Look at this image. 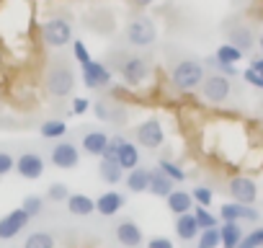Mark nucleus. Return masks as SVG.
Wrapping results in <instances>:
<instances>
[{
  "instance_id": "nucleus-6",
  "label": "nucleus",
  "mask_w": 263,
  "mask_h": 248,
  "mask_svg": "<svg viewBox=\"0 0 263 248\" xmlns=\"http://www.w3.org/2000/svg\"><path fill=\"white\" fill-rule=\"evenodd\" d=\"M119 73H121V78H124L129 85H140V83L150 75V62H147L145 57H140V55H132V57H126V60L119 65Z\"/></svg>"
},
{
  "instance_id": "nucleus-4",
  "label": "nucleus",
  "mask_w": 263,
  "mask_h": 248,
  "mask_svg": "<svg viewBox=\"0 0 263 248\" xmlns=\"http://www.w3.org/2000/svg\"><path fill=\"white\" fill-rule=\"evenodd\" d=\"M199 88H201V96H204L209 103H224V101L230 98V93H232V83H230V78L217 75V73L204 75V80H201Z\"/></svg>"
},
{
  "instance_id": "nucleus-30",
  "label": "nucleus",
  "mask_w": 263,
  "mask_h": 248,
  "mask_svg": "<svg viewBox=\"0 0 263 248\" xmlns=\"http://www.w3.org/2000/svg\"><path fill=\"white\" fill-rule=\"evenodd\" d=\"M158 168L173 181V184H181V181H186V171L181 168V166H176L173 161H160L158 163Z\"/></svg>"
},
{
  "instance_id": "nucleus-19",
  "label": "nucleus",
  "mask_w": 263,
  "mask_h": 248,
  "mask_svg": "<svg viewBox=\"0 0 263 248\" xmlns=\"http://www.w3.org/2000/svg\"><path fill=\"white\" fill-rule=\"evenodd\" d=\"M124 184H126V189H129L132 194H142V191H147V186H150V171L142 168V166L132 168V171L126 173Z\"/></svg>"
},
{
  "instance_id": "nucleus-25",
  "label": "nucleus",
  "mask_w": 263,
  "mask_h": 248,
  "mask_svg": "<svg viewBox=\"0 0 263 248\" xmlns=\"http://www.w3.org/2000/svg\"><path fill=\"white\" fill-rule=\"evenodd\" d=\"M98 176H101L106 184H119L121 176H124V171H121V166H119L116 161L101 158V163H98Z\"/></svg>"
},
{
  "instance_id": "nucleus-16",
  "label": "nucleus",
  "mask_w": 263,
  "mask_h": 248,
  "mask_svg": "<svg viewBox=\"0 0 263 248\" xmlns=\"http://www.w3.org/2000/svg\"><path fill=\"white\" fill-rule=\"evenodd\" d=\"M116 163L121 166V171H132V168H137L140 166V150H137V145H132L126 137H121V143H119V150H116Z\"/></svg>"
},
{
  "instance_id": "nucleus-34",
  "label": "nucleus",
  "mask_w": 263,
  "mask_h": 248,
  "mask_svg": "<svg viewBox=\"0 0 263 248\" xmlns=\"http://www.w3.org/2000/svg\"><path fill=\"white\" fill-rule=\"evenodd\" d=\"M237 248H263V227H253L248 235H242Z\"/></svg>"
},
{
  "instance_id": "nucleus-10",
  "label": "nucleus",
  "mask_w": 263,
  "mask_h": 248,
  "mask_svg": "<svg viewBox=\"0 0 263 248\" xmlns=\"http://www.w3.org/2000/svg\"><path fill=\"white\" fill-rule=\"evenodd\" d=\"M29 215L18 207V209H11L6 217H0V240H11L16 238L24 227H29Z\"/></svg>"
},
{
  "instance_id": "nucleus-21",
  "label": "nucleus",
  "mask_w": 263,
  "mask_h": 248,
  "mask_svg": "<svg viewBox=\"0 0 263 248\" xmlns=\"http://www.w3.org/2000/svg\"><path fill=\"white\" fill-rule=\"evenodd\" d=\"M173 186H176V184H173L160 168H153V171H150V186H147V191H150L153 197H160V199H163V197H168V194L173 191Z\"/></svg>"
},
{
  "instance_id": "nucleus-13",
  "label": "nucleus",
  "mask_w": 263,
  "mask_h": 248,
  "mask_svg": "<svg viewBox=\"0 0 263 248\" xmlns=\"http://www.w3.org/2000/svg\"><path fill=\"white\" fill-rule=\"evenodd\" d=\"M219 220H222V222H242V220L258 222L260 215H258V209H253V207H245V204H237V202H224V204L219 207Z\"/></svg>"
},
{
  "instance_id": "nucleus-20",
  "label": "nucleus",
  "mask_w": 263,
  "mask_h": 248,
  "mask_svg": "<svg viewBox=\"0 0 263 248\" xmlns=\"http://www.w3.org/2000/svg\"><path fill=\"white\" fill-rule=\"evenodd\" d=\"M227 44H232L235 49H240L245 55V52H250L255 47V37H253V31L248 26H235V29H230V42Z\"/></svg>"
},
{
  "instance_id": "nucleus-45",
  "label": "nucleus",
  "mask_w": 263,
  "mask_h": 248,
  "mask_svg": "<svg viewBox=\"0 0 263 248\" xmlns=\"http://www.w3.org/2000/svg\"><path fill=\"white\" fill-rule=\"evenodd\" d=\"M258 47H260V52H263V34L258 37Z\"/></svg>"
},
{
  "instance_id": "nucleus-42",
  "label": "nucleus",
  "mask_w": 263,
  "mask_h": 248,
  "mask_svg": "<svg viewBox=\"0 0 263 248\" xmlns=\"http://www.w3.org/2000/svg\"><path fill=\"white\" fill-rule=\"evenodd\" d=\"M88 109H90V101H88V98H75V101H72V114H75V116H83Z\"/></svg>"
},
{
  "instance_id": "nucleus-2",
  "label": "nucleus",
  "mask_w": 263,
  "mask_h": 248,
  "mask_svg": "<svg viewBox=\"0 0 263 248\" xmlns=\"http://www.w3.org/2000/svg\"><path fill=\"white\" fill-rule=\"evenodd\" d=\"M171 80H173V85H176L178 91H194V88H199L201 80H204V65L196 62V60H181V62L173 67Z\"/></svg>"
},
{
  "instance_id": "nucleus-11",
  "label": "nucleus",
  "mask_w": 263,
  "mask_h": 248,
  "mask_svg": "<svg viewBox=\"0 0 263 248\" xmlns=\"http://www.w3.org/2000/svg\"><path fill=\"white\" fill-rule=\"evenodd\" d=\"M13 171H18V176L26 181H36L44 173V158L39 153H24V155H18Z\"/></svg>"
},
{
  "instance_id": "nucleus-7",
  "label": "nucleus",
  "mask_w": 263,
  "mask_h": 248,
  "mask_svg": "<svg viewBox=\"0 0 263 248\" xmlns=\"http://www.w3.org/2000/svg\"><path fill=\"white\" fill-rule=\"evenodd\" d=\"M135 135H137V143H140L142 148H147V150L160 148V145H163V140H165L163 124H160L158 119H147V121H142L140 127L135 130Z\"/></svg>"
},
{
  "instance_id": "nucleus-1",
  "label": "nucleus",
  "mask_w": 263,
  "mask_h": 248,
  "mask_svg": "<svg viewBox=\"0 0 263 248\" xmlns=\"http://www.w3.org/2000/svg\"><path fill=\"white\" fill-rule=\"evenodd\" d=\"M72 88H75V73H72V67L67 62H62V60L54 62L49 67V73H47V91L54 98H65V96L72 93Z\"/></svg>"
},
{
  "instance_id": "nucleus-39",
  "label": "nucleus",
  "mask_w": 263,
  "mask_h": 248,
  "mask_svg": "<svg viewBox=\"0 0 263 248\" xmlns=\"http://www.w3.org/2000/svg\"><path fill=\"white\" fill-rule=\"evenodd\" d=\"M147 248H176V245H173L171 238H165V235H155V238L147 240Z\"/></svg>"
},
{
  "instance_id": "nucleus-36",
  "label": "nucleus",
  "mask_w": 263,
  "mask_h": 248,
  "mask_svg": "<svg viewBox=\"0 0 263 248\" xmlns=\"http://www.w3.org/2000/svg\"><path fill=\"white\" fill-rule=\"evenodd\" d=\"M67 197H70L67 184H52V186L47 189V199H49V202H67Z\"/></svg>"
},
{
  "instance_id": "nucleus-41",
  "label": "nucleus",
  "mask_w": 263,
  "mask_h": 248,
  "mask_svg": "<svg viewBox=\"0 0 263 248\" xmlns=\"http://www.w3.org/2000/svg\"><path fill=\"white\" fill-rule=\"evenodd\" d=\"M93 111H96V116H98V119H103V121H106V119H111V109H108V103H106V101H96V103H93Z\"/></svg>"
},
{
  "instance_id": "nucleus-40",
  "label": "nucleus",
  "mask_w": 263,
  "mask_h": 248,
  "mask_svg": "<svg viewBox=\"0 0 263 248\" xmlns=\"http://www.w3.org/2000/svg\"><path fill=\"white\" fill-rule=\"evenodd\" d=\"M242 78H245V83H250L253 88H258V91H263V78H260L258 73H253L250 67H248V70L242 73Z\"/></svg>"
},
{
  "instance_id": "nucleus-29",
  "label": "nucleus",
  "mask_w": 263,
  "mask_h": 248,
  "mask_svg": "<svg viewBox=\"0 0 263 248\" xmlns=\"http://www.w3.org/2000/svg\"><path fill=\"white\" fill-rule=\"evenodd\" d=\"M214 60H217V62H224V65H237V62L242 60V52L235 49L232 44H222V47H217Z\"/></svg>"
},
{
  "instance_id": "nucleus-9",
  "label": "nucleus",
  "mask_w": 263,
  "mask_h": 248,
  "mask_svg": "<svg viewBox=\"0 0 263 248\" xmlns=\"http://www.w3.org/2000/svg\"><path fill=\"white\" fill-rule=\"evenodd\" d=\"M227 189H230V194H232V199H235L237 204L250 207V204L258 199V186H255V181L248 179V176H235Z\"/></svg>"
},
{
  "instance_id": "nucleus-15",
  "label": "nucleus",
  "mask_w": 263,
  "mask_h": 248,
  "mask_svg": "<svg viewBox=\"0 0 263 248\" xmlns=\"http://www.w3.org/2000/svg\"><path fill=\"white\" fill-rule=\"evenodd\" d=\"M96 202V212L98 215H103V217H114L124 204H126V197L124 194H119V191H103L98 199H93Z\"/></svg>"
},
{
  "instance_id": "nucleus-28",
  "label": "nucleus",
  "mask_w": 263,
  "mask_h": 248,
  "mask_svg": "<svg viewBox=\"0 0 263 248\" xmlns=\"http://www.w3.org/2000/svg\"><path fill=\"white\" fill-rule=\"evenodd\" d=\"M191 215H194V220H196V225H199V230H209V227H219V217H214L206 207H196L194 204V209H191Z\"/></svg>"
},
{
  "instance_id": "nucleus-18",
  "label": "nucleus",
  "mask_w": 263,
  "mask_h": 248,
  "mask_svg": "<svg viewBox=\"0 0 263 248\" xmlns=\"http://www.w3.org/2000/svg\"><path fill=\"white\" fill-rule=\"evenodd\" d=\"M165 202H168V209H171L176 217L189 215V212L194 209V199H191V194L183 191V189H173V191L165 197Z\"/></svg>"
},
{
  "instance_id": "nucleus-24",
  "label": "nucleus",
  "mask_w": 263,
  "mask_h": 248,
  "mask_svg": "<svg viewBox=\"0 0 263 248\" xmlns=\"http://www.w3.org/2000/svg\"><path fill=\"white\" fill-rule=\"evenodd\" d=\"M199 233H201V230H199V225H196V220H194L191 212L176 217V235H178L181 240H196Z\"/></svg>"
},
{
  "instance_id": "nucleus-3",
  "label": "nucleus",
  "mask_w": 263,
  "mask_h": 248,
  "mask_svg": "<svg viewBox=\"0 0 263 248\" xmlns=\"http://www.w3.org/2000/svg\"><path fill=\"white\" fill-rule=\"evenodd\" d=\"M155 39H158V26H155L153 19L140 16V19H135V21H129V26H126V42H129L132 47L145 49V47H153Z\"/></svg>"
},
{
  "instance_id": "nucleus-44",
  "label": "nucleus",
  "mask_w": 263,
  "mask_h": 248,
  "mask_svg": "<svg viewBox=\"0 0 263 248\" xmlns=\"http://www.w3.org/2000/svg\"><path fill=\"white\" fill-rule=\"evenodd\" d=\"M135 3H137V6H142V8H145V6H153V3H155V0H135Z\"/></svg>"
},
{
  "instance_id": "nucleus-37",
  "label": "nucleus",
  "mask_w": 263,
  "mask_h": 248,
  "mask_svg": "<svg viewBox=\"0 0 263 248\" xmlns=\"http://www.w3.org/2000/svg\"><path fill=\"white\" fill-rule=\"evenodd\" d=\"M70 44H72V55H75V60L80 62V67H83V65H88V62L93 60V57L88 55V47H85V44H83L80 39H72Z\"/></svg>"
},
{
  "instance_id": "nucleus-22",
  "label": "nucleus",
  "mask_w": 263,
  "mask_h": 248,
  "mask_svg": "<svg viewBox=\"0 0 263 248\" xmlns=\"http://www.w3.org/2000/svg\"><path fill=\"white\" fill-rule=\"evenodd\" d=\"M67 209L75 217H88V215L96 212V202L88 194H70L67 197Z\"/></svg>"
},
{
  "instance_id": "nucleus-33",
  "label": "nucleus",
  "mask_w": 263,
  "mask_h": 248,
  "mask_svg": "<svg viewBox=\"0 0 263 248\" xmlns=\"http://www.w3.org/2000/svg\"><path fill=\"white\" fill-rule=\"evenodd\" d=\"M196 207H209L214 202V191L209 186H194V191H189Z\"/></svg>"
},
{
  "instance_id": "nucleus-35",
  "label": "nucleus",
  "mask_w": 263,
  "mask_h": 248,
  "mask_svg": "<svg viewBox=\"0 0 263 248\" xmlns=\"http://www.w3.org/2000/svg\"><path fill=\"white\" fill-rule=\"evenodd\" d=\"M206 67L217 70V75H224V78H237V75H240L237 65H224V62H217L214 57H209V60H206Z\"/></svg>"
},
{
  "instance_id": "nucleus-38",
  "label": "nucleus",
  "mask_w": 263,
  "mask_h": 248,
  "mask_svg": "<svg viewBox=\"0 0 263 248\" xmlns=\"http://www.w3.org/2000/svg\"><path fill=\"white\" fill-rule=\"evenodd\" d=\"M13 166H16V158L11 153H6V150H0V179L8 176L13 171Z\"/></svg>"
},
{
  "instance_id": "nucleus-26",
  "label": "nucleus",
  "mask_w": 263,
  "mask_h": 248,
  "mask_svg": "<svg viewBox=\"0 0 263 248\" xmlns=\"http://www.w3.org/2000/svg\"><path fill=\"white\" fill-rule=\"evenodd\" d=\"M39 132H42L44 140H62V137L67 135V121H62V119H49V121L42 124Z\"/></svg>"
},
{
  "instance_id": "nucleus-8",
  "label": "nucleus",
  "mask_w": 263,
  "mask_h": 248,
  "mask_svg": "<svg viewBox=\"0 0 263 248\" xmlns=\"http://www.w3.org/2000/svg\"><path fill=\"white\" fill-rule=\"evenodd\" d=\"M49 158H52V166H57V168H75L80 163V150L70 140H57Z\"/></svg>"
},
{
  "instance_id": "nucleus-17",
  "label": "nucleus",
  "mask_w": 263,
  "mask_h": 248,
  "mask_svg": "<svg viewBox=\"0 0 263 248\" xmlns=\"http://www.w3.org/2000/svg\"><path fill=\"white\" fill-rule=\"evenodd\" d=\"M80 145H83V150H85L88 155H93V158H103V150H106V145H108V135L101 132V130L85 132L83 140H80Z\"/></svg>"
},
{
  "instance_id": "nucleus-43",
  "label": "nucleus",
  "mask_w": 263,
  "mask_h": 248,
  "mask_svg": "<svg viewBox=\"0 0 263 248\" xmlns=\"http://www.w3.org/2000/svg\"><path fill=\"white\" fill-rule=\"evenodd\" d=\"M250 70H253V73H258V75L263 78V57H255V60L250 62Z\"/></svg>"
},
{
  "instance_id": "nucleus-14",
  "label": "nucleus",
  "mask_w": 263,
  "mask_h": 248,
  "mask_svg": "<svg viewBox=\"0 0 263 248\" xmlns=\"http://www.w3.org/2000/svg\"><path fill=\"white\" fill-rule=\"evenodd\" d=\"M116 240H119L121 245H126V248L142 245V230H140V225H137L135 220H121V222L116 225Z\"/></svg>"
},
{
  "instance_id": "nucleus-31",
  "label": "nucleus",
  "mask_w": 263,
  "mask_h": 248,
  "mask_svg": "<svg viewBox=\"0 0 263 248\" xmlns=\"http://www.w3.org/2000/svg\"><path fill=\"white\" fill-rule=\"evenodd\" d=\"M21 209H24L29 217H39V215L44 212V197H39V194H29V197L24 199Z\"/></svg>"
},
{
  "instance_id": "nucleus-23",
  "label": "nucleus",
  "mask_w": 263,
  "mask_h": 248,
  "mask_svg": "<svg viewBox=\"0 0 263 248\" xmlns=\"http://www.w3.org/2000/svg\"><path fill=\"white\" fill-rule=\"evenodd\" d=\"M217 230H219V245L222 248H237V243L245 235L240 222H222V227H217Z\"/></svg>"
},
{
  "instance_id": "nucleus-12",
  "label": "nucleus",
  "mask_w": 263,
  "mask_h": 248,
  "mask_svg": "<svg viewBox=\"0 0 263 248\" xmlns=\"http://www.w3.org/2000/svg\"><path fill=\"white\" fill-rule=\"evenodd\" d=\"M80 75H83V83L88 88H106L111 83V70L103 62H96V60H90L88 65H83L80 67Z\"/></svg>"
},
{
  "instance_id": "nucleus-32",
  "label": "nucleus",
  "mask_w": 263,
  "mask_h": 248,
  "mask_svg": "<svg viewBox=\"0 0 263 248\" xmlns=\"http://www.w3.org/2000/svg\"><path fill=\"white\" fill-rule=\"evenodd\" d=\"M196 248H219V230L217 227L201 230L196 238Z\"/></svg>"
},
{
  "instance_id": "nucleus-27",
  "label": "nucleus",
  "mask_w": 263,
  "mask_h": 248,
  "mask_svg": "<svg viewBox=\"0 0 263 248\" xmlns=\"http://www.w3.org/2000/svg\"><path fill=\"white\" fill-rule=\"evenodd\" d=\"M24 248H57V243H54V235H52V233L36 230V233H31V235L24 240Z\"/></svg>"
},
{
  "instance_id": "nucleus-5",
  "label": "nucleus",
  "mask_w": 263,
  "mask_h": 248,
  "mask_svg": "<svg viewBox=\"0 0 263 248\" xmlns=\"http://www.w3.org/2000/svg\"><path fill=\"white\" fill-rule=\"evenodd\" d=\"M42 37L49 47H65L72 42V24L65 19H49L42 26Z\"/></svg>"
}]
</instances>
